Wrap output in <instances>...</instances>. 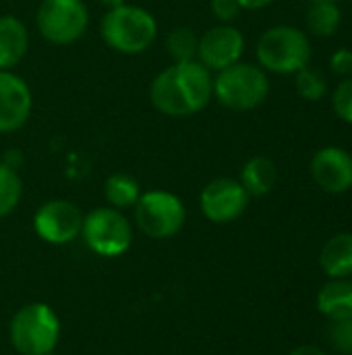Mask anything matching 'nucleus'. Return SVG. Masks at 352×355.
<instances>
[{
    "instance_id": "obj_7",
    "label": "nucleus",
    "mask_w": 352,
    "mask_h": 355,
    "mask_svg": "<svg viewBox=\"0 0 352 355\" xmlns=\"http://www.w3.org/2000/svg\"><path fill=\"white\" fill-rule=\"evenodd\" d=\"M187 218V210L178 196L154 189L139 196L135 204V220L137 227L151 239H168L174 237Z\"/></svg>"
},
{
    "instance_id": "obj_21",
    "label": "nucleus",
    "mask_w": 352,
    "mask_h": 355,
    "mask_svg": "<svg viewBox=\"0 0 352 355\" xmlns=\"http://www.w3.org/2000/svg\"><path fill=\"white\" fill-rule=\"evenodd\" d=\"M21 177L15 168L0 162V218L10 214L21 200Z\"/></svg>"
},
{
    "instance_id": "obj_12",
    "label": "nucleus",
    "mask_w": 352,
    "mask_h": 355,
    "mask_svg": "<svg viewBox=\"0 0 352 355\" xmlns=\"http://www.w3.org/2000/svg\"><path fill=\"white\" fill-rule=\"evenodd\" d=\"M31 89L12 71H0V133L19 131L31 114Z\"/></svg>"
},
{
    "instance_id": "obj_24",
    "label": "nucleus",
    "mask_w": 352,
    "mask_h": 355,
    "mask_svg": "<svg viewBox=\"0 0 352 355\" xmlns=\"http://www.w3.org/2000/svg\"><path fill=\"white\" fill-rule=\"evenodd\" d=\"M330 341L336 352L352 355V318L336 320L330 327Z\"/></svg>"
},
{
    "instance_id": "obj_16",
    "label": "nucleus",
    "mask_w": 352,
    "mask_h": 355,
    "mask_svg": "<svg viewBox=\"0 0 352 355\" xmlns=\"http://www.w3.org/2000/svg\"><path fill=\"white\" fill-rule=\"evenodd\" d=\"M319 266L330 279H349L352 275V233H338L326 241L319 254Z\"/></svg>"
},
{
    "instance_id": "obj_23",
    "label": "nucleus",
    "mask_w": 352,
    "mask_h": 355,
    "mask_svg": "<svg viewBox=\"0 0 352 355\" xmlns=\"http://www.w3.org/2000/svg\"><path fill=\"white\" fill-rule=\"evenodd\" d=\"M332 106L340 121L352 125V77H346L342 83H338L332 98Z\"/></svg>"
},
{
    "instance_id": "obj_18",
    "label": "nucleus",
    "mask_w": 352,
    "mask_h": 355,
    "mask_svg": "<svg viewBox=\"0 0 352 355\" xmlns=\"http://www.w3.org/2000/svg\"><path fill=\"white\" fill-rule=\"evenodd\" d=\"M342 23L340 6L334 0H315L307 12V27L319 37H330Z\"/></svg>"
},
{
    "instance_id": "obj_9",
    "label": "nucleus",
    "mask_w": 352,
    "mask_h": 355,
    "mask_svg": "<svg viewBox=\"0 0 352 355\" xmlns=\"http://www.w3.org/2000/svg\"><path fill=\"white\" fill-rule=\"evenodd\" d=\"M201 212L207 220L224 225L237 220L249 206V193L241 181L230 177H220L210 181L199 196Z\"/></svg>"
},
{
    "instance_id": "obj_2",
    "label": "nucleus",
    "mask_w": 352,
    "mask_h": 355,
    "mask_svg": "<svg viewBox=\"0 0 352 355\" xmlns=\"http://www.w3.org/2000/svg\"><path fill=\"white\" fill-rule=\"evenodd\" d=\"M100 31L112 50L120 54H141L154 44L158 23L149 10L133 4H120L104 15Z\"/></svg>"
},
{
    "instance_id": "obj_28",
    "label": "nucleus",
    "mask_w": 352,
    "mask_h": 355,
    "mask_svg": "<svg viewBox=\"0 0 352 355\" xmlns=\"http://www.w3.org/2000/svg\"><path fill=\"white\" fill-rule=\"evenodd\" d=\"M290 355H326V352L319 349V347H315V345H301V347H297Z\"/></svg>"
},
{
    "instance_id": "obj_4",
    "label": "nucleus",
    "mask_w": 352,
    "mask_h": 355,
    "mask_svg": "<svg viewBox=\"0 0 352 355\" xmlns=\"http://www.w3.org/2000/svg\"><path fill=\"white\" fill-rule=\"evenodd\" d=\"M8 335L21 355H50L60 339V320L48 304H27L12 316Z\"/></svg>"
},
{
    "instance_id": "obj_10",
    "label": "nucleus",
    "mask_w": 352,
    "mask_h": 355,
    "mask_svg": "<svg viewBox=\"0 0 352 355\" xmlns=\"http://www.w3.org/2000/svg\"><path fill=\"white\" fill-rule=\"evenodd\" d=\"M81 227H83L81 210L66 200H50L41 204L33 216L35 233L44 241L54 245H62L79 237Z\"/></svg>"
},
{
    "instance_id": "obj_3",
    "label": "nucleus",
    "mask_w": 352,
    "mask_h": 355,
    "mask_svg": "<svg viewBox=\"0 0 352 355\" xmlns=\"http://www.w3.org/2000/svg\"><path fill=\"white\" fill-rule=\"evenodd\" d=\"M257 60L263 71L278 75H293L309 64L311 42L309 35L293 25H276L263 31L257 42Z\"/></svg>"
},
{
    "instance_id": "obj_17",
    "label": "nucleus",
    "mask_w": 352,
    "mask_h": 355,
    "mask_svg": "<svg viewBox=\"0 0 352 355\" xmlns=\"http://www.w3.org/2000/svg\"><path fill=\"white\" fill-rule=\"evenodd\" d=\"M278 181V168L276 164L266 156H255L247 160V164L241 171V185L249 193V198H261L268 196Z\"/></svg>"
},
{
    "instance_id": "obj_5",
    "label": "nucleus",
    "mask_w": 352,
    "mask_h": 355,
    "mask_svg": "<svg viewBox=\"0 0 352 355\" xmlns=\"http://www.w3.org/2000/svg\"><path fill=\"white\" fill-rule=\"evenodd\" d=\"M270 94V81L261 67L251 62H234L214 77V98L237 112L253 110Z\"/></svg>"
},
{
    "instance_id": "obj_22",
    "label": "nucleus",
    "mask_w": 352,
    "mask_h": 355,
    "mask_svg": "<svg viewBox=\"0 0 352 355\" xmlns=\"http://www.w3.org/2000/svg\"><path fill=\"white\" fill-rule=\"evenodd\" d=\"M297 79H295V85H297V92L303 100H309V102H319L326 92H328V83L324 79V75L319 71H313L309 67H303L301 71L295 73Z\"/></svg>"
},
{
    "instance_id": "obj_15",
    "label": "nucleus",
    "mask_w": 352,
    "mask_h": 355,
    "mask_svg": "<svg viewBox=\"0 0 352 355\" xmlns=\"http://www.w3.org/2000/svg\"><path fill=\"white\" fill-rule=\"evenodd\" d=\"M317 310L332 322L352 318V281L332 279L317 293Z\"/></svg>"
},
{
    "instance_id": "obj_20",
    "label": "nucleus",
    "mask_w": 352,
    "mask_h": 355,
    "mask_svg": "<svg viewBox=\"0 0 352 355\" xmlns=\"http://www.w3.org/2000/svg\"><path fill=\"white\" fill-rule=\"evenodd\" d=\"M199 37L191 27H174L166 37V50L174 62L197 60Z\"/></svg>"
},
{
    "instance_id": "obj_29",
    "label": "nucleus",
    "mask_w": 352,
    "mask_h": 355,
    "mask_svg": "<svg viewBox=\"0 0 352 355\" xmlns=\"http://www.w3.org/2000/svg\"><path fill=\"white\" fill-rule=\"evenodd\" d=\"M102 6H106L108 10L110 8H116V6H120V4H127V0H98Z\"/></svg>"
},
{
    "instance_id": "obj_25",
    "label": "nucleus",
    "mask_w": 352,
    "mask_h": 355,
    "mask_svg": "<svg viewBox=\"0 0 352 355\" xmlns=\"http://www.w3.org/2000/svg\"><path fill=\"white\" fill-rule=\"evenodd\" d=\"M243 8L239 6L237 0H212V12L218 21L222 23H230L239 17Z\"/></svg>"
},
{
    "instance_id": "obj_13",
    "label": "nucleus",
    "mask_w": 352,
    "mask_h": 355,
    "mask_svg": "<svg viewBox=\"0 0 352 355\" xmlns=\"http://www.w3.org/2000/svg\"><path fill=\"white\" fill-rule=\"evenodd\" d=\"M311 177L328 193H344L352 187V156L338 148L328 146L311 158Z\"/></svg>"
},
{
    "instance_id": "obj_6",
    "label": "nucleus",
    "mask_w": 352,
    "mask_h": 355,
    "mask_svg": "<svg viewBox=\"0 0 352 355\" xmlns=\"http://www.w3.org/2000/svg\"><path fill=\"white\" fill-rule=\"evenodd\" d=\"M81 235L85 245L102 258L122 256L133 243V227L129 218L112 206L95 208L85 214Z\"/></svg>"
},
{
    "instance_id": "obj_14",
    "label": "nucleus",
    "mask_w": 352,
    "mask_h": 355,
    "mask_svg": "<svg viewBox=\"0 0 352 355\" xmlns=\"http://www.w3.org/2000/svg\"><path fill=\"white\" fill-rule=\"evenodd\" d=\"M29 33L23 21L12 15L0 17V71H10L27 52Z\"/></svg>"
},
{
    "instance_id": "obj_27",
    "label": "nucleus",
    "mask_w": 352,
    "mask_h": 355,
    "mask_svg": "<svg viewBox=\"0 0 352 355\" xmlns=\"http://www.w3.org/2000/svg\"><path fill=\"white\" fill-rule=\"evenodd\" d=\"M237 2H239V6L245 8V10H259V8L272 4L274 0H237Z\"/></svg>"
},
{
    "instance_id": "obj_8",
    "label": "nucleus",
    "mask_w": 352,
    "mask_h": 355,
    "mask_svg": "<svg viewBox=\"0 0 352 355\" xmlns=\"http://www.w3.org/2000/svg\"><path fill=\"white\" fill-rule=\"evenodd\" d=\"M35 23L44 40L56 46H66L85 33L89 12L83 0H41Z\"/></svg>"
},
{
    "instance_id": "obj_11",
    "label": "nucleus",
    "mask_w": 352,
    "mask_h": 355,
    "mask_svg": "<svg viewBox=\"0 0 352 355\" xmlns=\"http://www.w3.org/2000/svg\"><path fill=\"white\" fill-rule=\"evenodd\" d=\"M245 52V37L243 33L232 27L230 23L216 25L207 29L199 37L197 46V60L207 67L210 71H222L241 60Z\"/></svg>"
},
{
    "instance_id": "obj_26",
    "label": "nucleus",
    "mask_w": 352,
    "mask_h": 355,
    "mask_svg": "<svg viewBox=\"0 0 352 355\" xmlns=\"http://www.w3.org/2000/svg\"><path fill=\"white\" fill-rule=\"evenodd\" d=\"M330 67L336 75L349 77L352 73V50H349V48L336 50L330 58Z\"/></svg>"
},
{
    "instance_id": "obj_19",
    "label": "nucleus",
    "mask_w": 352,
    "mask_h": 355,
    "mask_svg": "<svg viewBox=\"0 0 352 355\" xmlns=\"http://www.w3.org/2000/svg\"><path fill=\"white\" fill-rule=\"evenodd\" d=\"M104 193H106V200L112 208L116 210H124V208H133L141 196V189H139V183L137 179H133L131 175L127 173H114L106 179V185H104Z\"/></svg>"
},
{
    "instance_id": "obj_1",
    "label": "nucleus",
    "mask_w": 352,
    "mask_h": 355,
    "mask_svg": "<svg viewBox=\"0 0 352 355\" xmlns=\"http://www.w3.org/2000/svg\"><path fill=\"white\" fill-rule=\"evenodd\" d=\"M156 110L166 116H191L214 98V77L199 60L174 62L156 75L149 87Z\"/></svg>"
}]
</instances>
